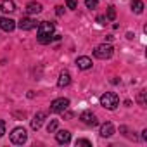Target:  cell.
I'll list each match as a JSON object with an SVG mask.
<instances>
[{"label": "cell", "mask_w": 147, "mask_h": 147, "mask_svg": "<svg viewBox=\"0 0 147 147\" xmlns=\"http://www.w3.org/2000/svg\"><path fill=\"white\" fill-rule=\"evenodd\" d=\"M54 30H55L54 23L42 21V23L38 24V42H40V43H50Z\"/></svg>", "instance_id": "6da1fadb"}, {"label": "cell", "mask_w": 147, "mask_h": 147, "mask_svg": "<svg viewBox=\"0 0 147 147\" xmlns=\"http://www.w3.org/2000/svg\"><path fill=\"white\" fill-rule=\"evenodd\" d=\"M43 119H45V113H43V111L36 113V114H35V118L31 119V128H33V130H38V128L42 126Z\"/></svg>", "instance_id": "7c38bea8"}, {"label": "cell", "mask_w": 147, "mask_h": 147, "mask_svg": "<svg viewBox=\"0 0 147 147\" xmlns=\"http://www.w3.org/2000/svg\"><path fill=\"white\" fill-rule=\"evenodd\" d=\"M67 107H69V100L64 99V97L55 99V100L50 102V111L52 113H64V111H67Z\"/></svg>", "instance_id": "5b68a950"}, {"label": "cell", "mask_w": 147, "mask_h": 147, "mask_svg": "<svg viewBox=\"0 0 147 147\" xmlns=\"http://www.w3.org/2000/svg\"><path fill=\"white\" fill-rule=\"evenodd\" d=\"M26 138H28V133H26V130L21 128V126H19V128H14L12 133H11V142H12V144L21 145V144L26 142Z\"/></svg>", "instance_id": "277c9868"}, {"label": "cell", "mask_w": 147, "mask_h": 147, "mask_svg": "<svg viewBox=\"0 0 147 147\" xmlns=\"http://www.w3.org/2000/svg\"><path fill=\"white\" fill-rule=\"evenodd\" d=\"M42 12V4L40 2H30L26 5V14L33 16V14H40Z\"/></svg>", "instance_id": "30bf717a"}, {"label": "cell", "mask_w": 147, "mask_h": 147, "mask_svg": "<svg viewBox=\"0 0 147 147\" xmlns=\"http://www.w3.org/2000/svg\"><path fill=\"white\" fill-rule=\"evenodd\" d=\"M80 119H82L85 125H88V126H95V125H97V118H95V114L90 113V111H83L82 116H80Z\"/></svg>", "instance_id": "8992f818"}, {"label": "cell", "mask_w": 147, "mask_h": 147, "mask_svg": "<svg viewBox=\"0 0 147 147\" xmlns=\"http://www.w3.org/2000/svg\"><path fill=\"white\" fill-rule=\"evenodd\" d=\"M138 104L140 106H145V92H140L138 94Z\"/></svg>", "instance_id": "44dd1931"}, {"label": "cell", "mask_w": 147, "mask_h": 147, "mask_svg": "<svg viewBox=\"0 0 147 147\" xmlns=\"http://www.w3.org/2000/svg\"><path fill=\"white\" fill-rule=\"evenodd\" d=\"M55 140H57L59 144H67V142L71 140V133H69L67 130H61V131L55 133Z\"/></svg>", "instance_id": "5bb4252c"}, {"label": "cell", "mask_w": 147, "mask_h": 147, "mask_svg": "<svg viewBox=\"0 0 147 147\" xmlns=\"http://www.w3.org/2000/svg\"><path fill=\"white\" fill-rule=\"evenodd\" d=\"M85 4L88 9H95L97 7V0H85Z\"/></svg>", "instance_id": "ffe728a7"}, {"label": "cell", "mask_w": 147, "mask_h": 147, "mask_svg": "<svg viewBox=\"0 0 147 147\" xmlns=\"http://www.w3.org/2000/svg\"><path fill=\"white\" fill-rule=\"evenodd\" d=\"M5 133V123L2 121V119H0V137H2Z\"/></svg>", "instance_id": "cb8c5ba5"}, {"label": "cell", "mask_w": 147, "mask_h": 147, "mask_svg": "<svg viewBox=\"0 0 147 147\" xmlns=\"http://www.w3.org/2000/svg\"><path fill=\"white\" fill-rule=\"evenodd\" d=\"M55 14H57V16H62V14H64V7H62V5H57V7H55Z\"/></svg>", "instance_id": "603a6c76"}, {"label": "cell", "mask_w": 147, "mask_h": 147, "mask_svg": "<svg viewBox=\"0 0 147 147\" xmlns=\"http://www.w3.org/2000/svg\"><path fill=\"white\" fill-rule=\"evenodd\" d=\"M35 26H36V21H35V19H31V18H23V19L19 21V28H21L23 31L33 30Z\"/></svg>", "instance_id": "ba28073f"}, {"label": "cell", "mask_w": 147, "mask_h": 147, "mask_svg": "<svg viewBox=\"0 0 147 147\" xmlns=\"http://www.w3.org/2000/svg\"><path fill=\"white\" fill-rule=\"evenodd\" d=\"M16 28V21L11 18H0V30L4 31H12Z\"/></svg>", "instance_id": "52a82bcc"}, {"label": "cell", "mask_w": 147, "mask_h": 147, "mask_svg": "<svg viewBox=\"0 0 147 147\" xmlns=\"http://www.w3.org/2000/svg\"><path fill=\"white\" fill-rule=\"evenodd\" d=\"M55 128H57V119H50V123L47 125V130H49V133L55 131Z\"/></svg>", "instance_id": "ac0fdd59"}, {"label": "cell", "mask_w": 147, "mask_h": 147, "mask_svg": "<svg viewBox=\"0 0 147 147\" xmlns=\"http://www.w3.org/2000/svg\"><path fill=\"white\" fill-rule=\"evenodd\" d=\"M76 145H87V147H92V142L87 140V138H78V140H76Z\"/></svg>", "instance_id": "d6986e66"}, {"label": "cell", "mask_w": 147, "mask_h": 147, "mask_svg": "<svg viewBox=\"0 0 147 147\" xmlns=\"http://www.w3.org/2000/svg\"><path fill=\"white\" fill-rule=\"evenodd\" d=\"M76 66H78L80 69H90V67H92V59L87 57V55H82V57L76 59Z\"/></svg>", "instance_id": "8fae6325"}, {"label": "cell", "mask_w": 147, "mask_h": 147, "mask_svg": "<svg viewBox=\"0 0 147 147\" xmlns=\"http://www.w3.org/2000/svg\"><path fill=\"white\" fill-rule=\"evenodd\" d=\"M131 11L135 14H142L144 12V2H142V0H133V2H131Z\"/></svg>", "instance_id": "2e32d148"}, {"label": "cell", "mask_w": 147, "mask_h": 147, "mask_svg": "<svg viewBox=\"0 0 147 147\" xmlns=\"http://www.w3.org/2000/svg\"><path fill=\"white\" fill-rule=\"evenodd\" d=\"M71 83V75L67 71H62L61 75H59V80H57V85L61 87V88H64V87H67Z\"/></svg>", "instance_id": "4fadbf2b"}, {"label": "cell", "mask_w": 147, "mask_h": 147, "mask_svg": "<svg viewBox=\"0 0 147 147\" xmlns=\"http://www.w3.org/2000/svg\"><path fill=\"white\" fill-rule=\"evenodd\" d=\"M107 19H111V21H114V19H116V9H114L113 5H109V7H107Z\"/></svg>", "instance_id": "e0dca14e"}, {"label": "cell", "mask_w": 147, "mask_h": 147, "mask_svg": "<svg viewBox=\"0 0 147 147\" xmlns=\"http://www.w3.org/2000/svg\"><path fill=\"white\" fill-rule=\"evenodd\" d=\"M113 54H114V49H113V45H109V43L97 45L95 50H94V55H95L97 59H109Z\"/></svg>", "instance_id": "3957f363"}, {"label": "cell", "mask_w": 147, "mask_h": 147, "mask_svg": "<svg viewBox=\"0 0 147 147\" xmlns=\"http://www.w3.org/2000/svg\"><path fill=\"white\" fill-rule=\"evenodd\" d=\"M100 135L102 137H111V135H114V125L113 123H104L102 126H100Z\"/></svg>", "instance_id": "9a60e30c"}, {"label": "cell", "mask_w": 147, "mask_h": 147, "mask_svg": "<svg viewBox=\"0 0 147 147\" xmlns=\"http://www.w3.org/2000/svg\"><path fill=\"white\" fill-rule=\"evenodd\" d=\"M118 104H119V99H118L116 94H113V92H106V94L100 95V106H102V107L113 111V109L118 107Z\"/></svg>", "instance_id": "7a4b0ae2"}, {"label": "cell", "mask_w": 147, "mask_h": 147, "mask_svg": "<svg viewBox=\"0 0 147 147\" xmlns=\"http://www.w3.org/2000/svg\"><path fill=\"white\" fill-rule=\"evenodd\" d=\"M66 5L69 9H76V0H66Z\"/></svg>", "instance_id": "7402d4cb"}, {"label": "cell", "mask_w": 147, "mask_h": 147, "mask_svg": "<svg viewBox=\"0 0 147 147\" xmlns=\"http://www.w3.org/2000/svg\"><path fill=\"white\" fill-rule=\"evenodd\" d=\"M0 11L11 14V12H14V11H16V5H14L12 0H0Z\"/></svg>", "instance_id": "9c48e42d"}]
</instances>
